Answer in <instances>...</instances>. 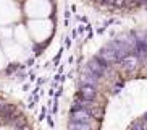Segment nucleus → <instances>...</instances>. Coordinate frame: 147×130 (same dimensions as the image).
Here are the masks:
<instances>
[{"mask_svg": "<svg viewBox=\"0 0 147 130\" xmlns=\"http://www.w3.org/2000/svg\"><path fill=\"white\" fill-rule=\"evenodd\" d=\"M87 68L91 70L94 75H97V77H104V75H107V72H108V64H105L102 59H99V57L95 55V57H92L91 60L87 62V65H86Z\"/></svg>", "mask_w": 147, "mask_h": 130, "instance_id": "1", "label": "nucleus"}, {"mask_svg": "<svg viewBox=\"0 0 147 130\" xmlns=\"http://www.w3.org/2000/svg\"><path fill=\"white\" fill-rule=\"evenodd\" d=\"M97 57H99V59H102V60H104L105 64H108V65L120 62V55H118V52L115 51L110 44H107V46H104V47L100 49L99 54H97Z\"/></svg>", "mask_w": 147, "mask_h": 130, "instance_id": "2", "label": "nucleus"}, {"mask_svg": "<svg viewBox=\"0 0 147 130\" xmlns=\"http://www.w3.org/2000/svg\"><path fill=\"white\" fill-rule=\"evenodd\" d=\"M71 122H78V124H87V125H94V119H92L86 111L82 109H73L71 111Z\"/></svg>", "mask_w": 147, "mask_h": 130, "instance_id": "3", "label": "nucleus"}, {"mask_svg": "<svg viewBox=\"0 0 147 130\" xmlns=\"http://www.w3.org/2000/svg\"><path fill=\"white\" fill-rule=\"evenodd\" d=\"M120 64H121V67H123L126 72H134V70L138 68V65L141 64V60H139L134 54H129V55L123 57V59L120 60Z\"/></svg>", "mask_w": 147, "mask_h": 130, "instance_id": "4", "label": "nucleus"}, {"mask_svg": "<svg viewBox=\"0 0 147 130\" xmlns=\"http://www.w3.org/2000/svg\"><path fill=\"white\" fill-rule=\"evenodd\" d=\"M81 81H82V85H89V86L95 88V83L99 81V77L92 73L87 67H84V68L81 70Z\"/></svg>", "mask_w": 147, "mask_h": 130, "instance_id": "5", "label": "nucleus"}, {"mask_svg": "<svg viewBox=\"0 0 147 130\" xmlns=\"http://www.w3.org/2000/svg\"><path fill=\"white\" fill-rule=\"evenodd\" d=\"M79 98L86 101H94L97 98V90L94 86H89V85H81L79 88Z\"/></svg>", "mask_w": 147, "mask_h": 130, "instance_id": "6", "label": "nucleus"}, {"mask_svg": "<svg viewBox=\"0 0 147 130\" xmlns=\"http://www.w3.org/2000/svg\"><path fill=\"white\" fill-rule=\"evenodd\" d=\"M69 130H95V127H94V125H87V124L69 122Z\"/></svg>", "mask_w": 147, "mask_h": 130, "instance_id": "7", "label": "nucleus"}, {"mask_svg": "<svg viewBox=\"0 0 147 130\" xmlns=\"http://www.w3.org/2000/svg\"><path fill=\"white\" fill-rule=\"evenodd\" d=\"M142 120H144V124H146V125H147V114H146V116H144V119H142Z\"/></svg>", "mask_w": 147, "mask_h": 130, "instance_id": "8", "label": "nucleus"}]
</instances>
